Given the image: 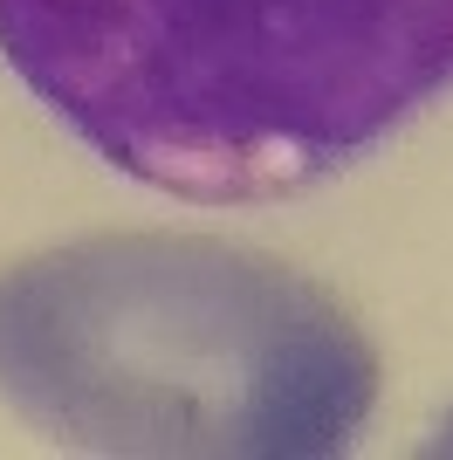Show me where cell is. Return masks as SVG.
I'll return each mask as SVG.
<instances>
[{
    "label": "cell",
    "mask_w": 453,
    "mask_h": 460,
    "mask_svg": "<svg viewBox=\"0 0 453 460\" xmlns=\"http://www.w3.org/2000/svg\"><path fill=\"white\" fill-rule=\"evenodd\" d=\"M0 399L76 454L330 460L378 405V350L262 248L83 234L0 269Z\"/></svg>",
    "instance_id": "cell-1"
},
{
    "label": "cell",
    "mask_w": 453,
    "mask_h": 460,
    "mask_svg": "<svg viewBox=\"0 0 453 460\" xmlns=\"http://www.w3.org/2000/svg\"><path fill=\"white\" fill-rule=\"evenodd\" d=\"M0 62L111 172L262 207L453 90V0H0Z\"/></svg>",
    "instance_id": "cell-2"
}]
</instances>
